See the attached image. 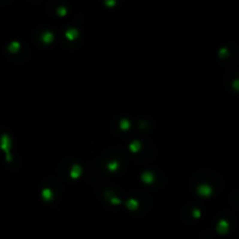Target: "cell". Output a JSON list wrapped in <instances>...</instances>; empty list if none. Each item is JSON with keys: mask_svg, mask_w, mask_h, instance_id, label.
<instances>
[{"mask_svg": "<svg viewBox=\"0 0 239 239\" xmlns=\"http://www.w3.org/2000/svg\"><path fill=\"white\" fill-rule=\"evenodd\" d=\"M233 89L235 90H237V91H239V79H236V81H233Z\"/></svg>", "mask_w": 239, "mask_h": 239, "instance_id": "cell-1", "label": "cell"}]
</instances>
